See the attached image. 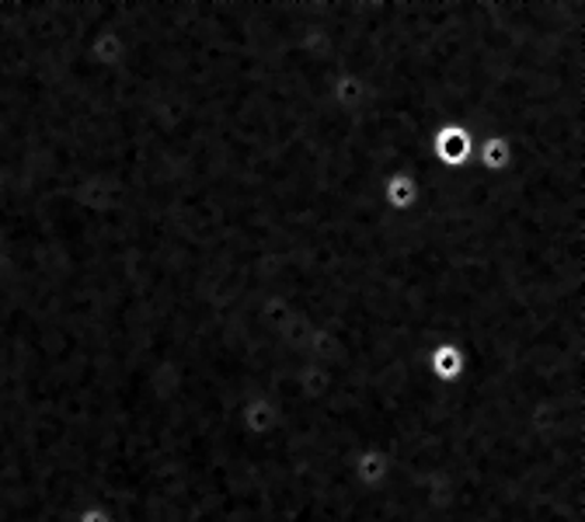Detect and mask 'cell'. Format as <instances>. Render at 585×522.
I'll return each mask as SVG.
<instances>
[{"instance_id":"cell-1","label":"cell","mask_w":585,"mask_h":522,"mask_svg":"<svg viewBox=\"0 0 585 522\" xmlns=\"http://www.w3.org/2000/svg\"><path fill=\"white\" fill-rule=\"evenodd\" d=\"M468 348L457 341H446L439 348L428 352V373H433L439 383H457L463 373H468Z\"/></svg>"}]
</instances>
